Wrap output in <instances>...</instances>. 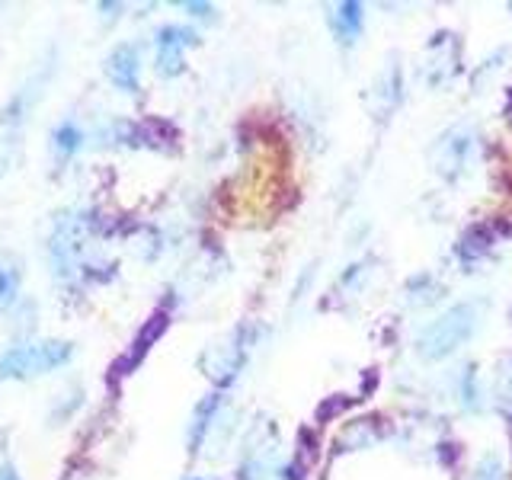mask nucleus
Wrapping results in <instances>:
<instances>
[{"instance_id":"f257e3e1","label":"nucleus","mask_w":512,"mask_h":480,"mask_svg":"<svg viewBox=\"0 0 512 480\" xmlns=\"http://www.w3.org/2000/svg\"><path fill=\"white\" fill-rule=\"evenodd\" d=\"M480 311H484V304L458 301L448 311H442L436 320H429V324L416 333V352H420V359L436 362V359L452 356L455 349H461L474 336L480 324Z\"/></svg>"},{"instance_id":"f03ea898","label":"nucleus","mask_w":512,"mask_h":480,"mask_svg":"<svg viewBox=\"0 0 512 480\" xmlns=\"http://www.w3.org/2000/svg\"><path fill=\"white\" fill-rule=\"evenodd\" d=\"M74 359V343L68 340H26L0 352V381H29L58 372Z\"/></svg>"},{"instance_id":"7ed1b4c3","label":"nucleus","mask_w":512,"mask_h":480,"mask_svg":"<svg viewBox=\"0 0 512 480\" xmlns=\"http://www.w3.org/2000/svg\"><path fill=\"white\" fill-rule=\"evenodd\" d=\"M474 154H477V135L468 125H455L442 132L432 144V167L445 183H458L474 170Z\"/></svg>"},{"instance_id":"20e7f679","label":"nucleus","mask_w":512,"mask_h":480,"mask_svg":"<svg viewBox=\"0 0 512 480\" xmlns=\"http://www.w3.org/2000/svg\"><path fill=\"white\" fill-rule=\"evenodd\" d=\"M154 42H157V74L176 77L186 71V48L199 45V36H196V29L170 23L157 29Z\"/></svg>"},{"instance_id":"39448f33","label":"nucleus","mask_w":512,"mask_h":480,"mask_svg":"<svg viewBox=\"0 0 512 480\" xmlns=\"http://www.w3.org/2000/svg\"><path fill=\"white\" fill-rule=\"evenodd\" d=\"M106 74L122 93H138L141 87V52L138 45L122 42L109 52L106 58Z\"/></svg>"},{"instance_id":"423d86ee","label":"nucleus","mask_w":512,"mask_h":480,"mask_svg":"<svg viewBox=\"0 0 512 480\" xmlns=\"http://www.w3.org/2000/svg\"><path fill=\"white\" fill-rule=\"evenodd\" d=\"M167 324H170V314H167V311H157V314H151V317H148V324H144V327L138 330V336L132 340V346H128V352H125V356L116 362V368H112V372H116V375H128V372H135V368L141 365V359L151 352V343H157L160 336H164Z\"/></svg>"},{"instance_id":"0eeeda50","label":"nucleus","mask_w":512,"mask_h":480,"mask_svg":"<svg viewBox=\"0 0 512 480\" xmlns=\"http://www.w3.org/2000/svg\"><path fill=\"white\" fill-rule=\"evenodd\" d=\"M84 128H80L77 122H71V119H64V122H58L55 128H52V151L58 154V157H74L80 148H84Z\"/></svg>"},{"instance_id":"6e6552de","label":"nucleus","mask_w":512,"mask_h":480,"mask_svg":"<svg viewBox=\"0 0 512 480\" xmlns=\"http://www.w3.org/2000/svg\"><path fill=\"white\" fill-rule=\"evenodd\" d=\"M218 404H221V397L218 394H208L202 404L196 407V413H192V426H189V448H192V452H199V448H202L208 423H212Z\"/></svg>"},{"instance_id":"1a4fd4ad","label":"nucleus","mask_w":512,"mask_h":480,"mask_svg":"<svg viewBox=\"0 0 512 480\" xmlns=\"http://www.w3.org/2000/svg\"><path fill=\"white\" fill-rule=\"evenodd\" d=\"M362 29V7L359 4H340L333 13V32L340 36V42H356Z\"/></svg>"},{"instance_id":"9d476101","label":"nucleus","mask_w":512,"mask_h":480,"mask_svg":"<svg viewBox=\"0 0 512 480\" xmlns=\"http://www.w3.org/2000/svg\"><path fill=\"white\" fill-rule=\"evenodd\" d=\"M20 282H23L20 269L13 263H0V314L10 311L16 298H20Z\"/></svg>"},{"instance_id":"9b49d317","label":"nucleus","mask_w":512,"mask_h":480,"mask_svg":"<svg viewBox=\"0 0 512 480\" xmlns=\"http://www.w3.org/2000/svg\"><path fill=\"white\" fill-rule=\"evenodd\" d=\"M474 480H506L503 477V461L496 455H484L477 464V471H474Z\"/></svg>"},{"instance_id":"f8f14e48","label":"nucleus","mask_w":512,"mask_h":480,"mask_svg":"<svg viewBox=\"0 0 512 480\" xmlns=\"http://www.w3.org/2000/svg\"><path fill=\"white\" fill-rule=\"evenodd\" d=\"M500 407L512 416V359L500 368Z\"/></svg>"},{"instance_id":"ddd939ff","label":"nucleus","mask_w":512,"mask_h":480,"mask_svg":"<svg viewBox=\"0 0 512 480\" xmlns=\"http://www.w3.org/2000/svg\"><path fill=\"white\" fill-rule=\"evenodd\" d=\"M183 10H189L192 16H199V20H212L215 16V7H208V4H180Z\"/></svg>"},{"instance_id":"4468645a","label":"nucleus","mask_w":512,"mask_h":480,"mask_svg":"<svg viewBox=\"0 0 512 480\" xmlns=\"http://www.w3.org/2000/svg\"><path fill=\"white\" fill-rule=\"evenodd\" d=\"M0 480H23V477H20V471H16L13 464L7 461V464H0Z\"/></svg>"},{"instance_id":"2eb2a0df","label":"nucleus","mask_w":512,"mask_h":480,"mask_svg":"<svg viewBox=\"0 0 512 480\" xmlns=\"http://www.w3.org/2000/svg\"><path fill=\"white\" fill-rule=\"evenodd\" d=\"M189 480H205V477H189Z\"/></svg>"}]
</instances>
